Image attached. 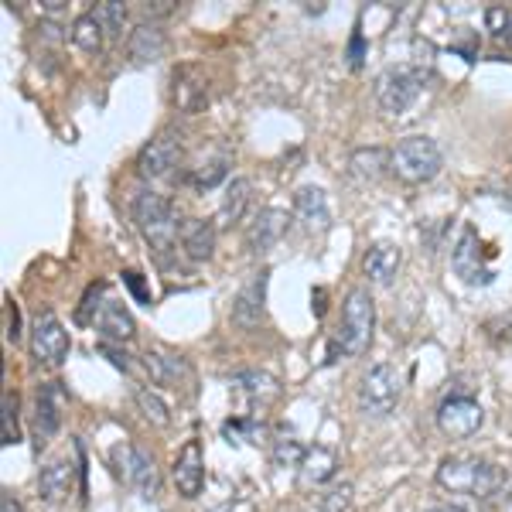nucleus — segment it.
<instances>
[{
	"instance_id": "f257e3e1",
	"label": "nucleus",
	"mask_w": 512,
	"mask_h": 512,
	"mask_svg": "<svg viewBox=\"0 0 512 512\" xmlns=\"http://www.w3.org/2000/svg\"><path fill=\"white\" fill-rule=\"evenodd\" d=\"M373 332H376V301L369 287H352L345 294L342 304V318H338V328L328 342V362H335L338 355H366L369 345H373Z\"/></svg>"
},
{
	"instance_id": "f03ea898",
	"label": "nucleus",
	"mask_w": 512,
	"mask_h": 512,
	"mask_svg": "<svg viewBox=\"0 0 512 512\" xmlns=\"http://www.w3.org/2000/svg\"><path fill=\"white\" fill-rule=\"evenodd\" d=\"M502 475L492 461L472 458V454H451L437 465V485L458 495H472V499H489L499 489Z\"/></svg>"
},
{
	"instance_id": "7ed1b4c3",
	"label": "nucleus",
	"mask_w": 512,
	"mask_h": 512,
	"mask_svg": "<svg viewBox=\"0 0 512 512\" xmlns=\"http://www.w3.org/2000/svg\"><path fill=\"white\" fill-rule=\"evenodd\" d=\"M130 212H134V222L147 243L158 250L161 260H168V253L175 250V236L181 226L171 198H164L158 192H140L134 198V205H130Z\"/></svg>"
},
{
	"instance_id": "20e7f679",
	"label": "nucleus",
	"mask_w": 512,
	"mask_h": 512,
	"mask_svg": "<svg viewBox=\"0 0 512 512\" xmlns=\"http://www.w3.org/2000/svg\"><path fill=\"white\" fill-rule=\"evenodd\" d=\"M441 168H444V154L431 137L414 134V137H403L400 144L393 147V175L400 178L403 185L434 181L441 175Z\"/></svg>"
},
{
	"instance_id": "39448f33",
	"label": "nucleus",
	"mask_w": 512,
	"mask_h": 512,
	"mask_svg": "<svg viewBox=\"0 0 512 512\" xmlns=\"http://www.w3.org/2000/svg\"><path fill=\"white\" fill-rule=\"evenodd\" d=\"M400 396H403V373L393 362H379L359 383V410L366 417L383 420L400 407Z\"/></svg>"
},
{
	"instance_id": "423d86ee",
	"label": "nucleus",
	"mask_w": 512,
	"mask_h": 512,
	"mask_svg": "<svg viewBox=\"0 0 512 512\" xmlns=\"http://www.w3.org/2000/svg\"><path fill=\"white\" fill-rule=\"evenodd\" d=\"M420 89H424V72L410 69V65H396V69H386L376 79V103L383 113L400 117V113H407L417 103Z\"/></svg>"
},
{
	"instance_id": "0eeeda50",
	"label": "nucleus",
	"mask_w": 512,
	"mask_h": 512,
	"mask_svg": "<svg viewBox=\"0 0 512 512\" xmlns=\"http://www.w3.org/2000/svg\"><path fill=\"white\" fill-rule=\"evenodd\" d=\"M113 468H117V478L127 489L140 492L144 499L158 495L161 475H158L154 458L144 448H137V444H117V448H113Z\"/></svg>"
},
{
	"instance_id": "6e6552de",
	"label": "nucleus",
	"mask_w": 512,
	"mask_h": 512,
	"mask_svg": "<svg viewBox=\"0 0 512 512\" xmlns=\"http://www.w3.org/2000/svg\"><path fill=\"white\" fill-rule=\"evenodd\" d=\"M451 270H454V277H461L465 284H472V287H489L492 280H495L492 263L485 260L482 239H478V233H475L472 226L461 229V239L454 243Z\"/></svg>"
},
{
	"instance_id": "1a4fd4ad",
	"label": "nucleus",
	"mask_w": 512,
	"mask_h": 512,
	"mask_svg": "<svg viewBox=\"0 0 512 512\" xmlns=\"http://www.w3.org/2000/svg\"><path fill=\"white\" fill-rule=\"evenodd\" d=\"M482 424H485V410L472 396H448L437 407V427L451 441H468V437L482 431Z\"/></svg>"
},
{
	"instance_id": "9d476101",
	"label": "nucleus",
	"mask_w": 512,
	"mask_h": 512,
	"mask_svg": "<svg viewBox=\"0 0 512 512\" xmlns=\"http://www.w3.org/2000/svg\"><path fill=\"white\" fill-rule=\"evenodd\" d=\"M69 349V332L55 318V311H41L35 318V328H31V355H35V362L38 366H62Z\"/></svg>"
},
{
	"instance_id": "9b49d317",
	"label": "nucleus",
	"mask_w": 512,
	"mask_h": 512,
	"mask_svg": "<svg viewBox=\"0 0 512 512\" xmlns=\"http://www.w3.org/2000/svg\"><path fill=\"white\" fill-rule=\"evenodd\" d=\"M181 140L171 134V130H164L151 140V144L140 151L137 158V175L140 178H168L171 168H178L181 164Z\"/></svg>"
},
{
	"instance_id": "f8f14e48",
	"label": "nucleus",
	"mask_w": 512,
	"mask_h": 512,
	"mask_svg": "<svg viewBox=\"0 0 512 512\" xmlns=\"http://www.w3.org/2000/svg\"><path fill=\"white\" fill-rule=\"evenodd\" d=\"M171 478H175V489L181 499H198L205 489V454L202 444L188 441L185 448L178 451L175 468H171Z\"/></svg>"
},
{
	"instance_id": "ddd939ff",
	"label": "nucleus",
	"mask_w": 512,
	"mask_h": 512,
	"mask_svg": "<svg viewBox=\"0 0 512 512\" xmlns=\"http://www.w3.org/2000/svg\"><path fill=\"white\" fill-rule=\"evenodd\" d=\"M65 390L62 383H45L38 386V403H35V434L38 444L52 441L62 431V414H65Z\"/></svg>"
},
{
	"instance_id": "4468645a",
	"label": "nucleus",
	"mask_w": 512,
	"mask_h": 512,
	"mask_svg": "<svg viewBox=\"0 0 512 512\" xmlns=\"http://www.w3.org/2000/svg\"><path fill=\"white\" fill-rule=\"evenodd\" d=\"M287 226H291V216L284 209H274V205L260 209L250 226H246V246H250V253H267L270 246H277L284 239Z\"/></svg>"
},
{
	"instance_id": "2eb2a0df",
	"label": "nucleus",
	"mask_w": 512,
	"mask_h": 512,
	"mask_svg": "<svg viewBox=\"0 0 512 512\" xmlns=\"http://www.w3.org/2000/svg\"><path fill=\"white\" fill-rule=\"evenodd\" d=\"M233 386L236 396L250 410H267L280 396V383L270 373H263V369H243V373L233 376Z\"/></svg>"
},
{
	"instance_id": "dca6fc26",
	"label": "nucleus",
	"mask_w": 512,
	"mask_h": 512,
	"mask_svg": "<svg viewBox=\"0 0 512 512\" xmlns=\"http://www.w3.org/2000/svg\"><path fill=\"white\" fill-rule=\"evenodd\" d=\"M400 267H403V250L396 243H386V239L373 243L366 256H362V270H366L369 284L376 287H390L396 274H400Z\"/></svg>"
},
{
	"instance_id": "f3484780",
	"label": "nucleus",
	"mask_w": 512,
	"mask_h": 512,
	"mask_svg": "<svg viewBox=\"0 0 512 512\" xmlns=\"http://www.w3.org/2000/svg\"><path fill=\"white\" fill-rule=\"evenodd\" d=\"M294 216L308 233H328L332 226V209H328V198L318 185H304L294 192Z\"/></svg>"
},
{
	"instance_id": "a211bd4d",
	"label": "nucleus",
	"mask_w": 512,
	"mask_h": 512,
	"mask_svg": "<svg viewBox=\"0 0 512 512\" xmlns=\"http://www.w3.org/2000/svg\"><path fill=\"white\" fill-rule=\"evenodd\" d=\"M178 239H181V250H185L188 260H195V263L212 260V253H216V222L195 219V216L181 219Z\"/></svg>"
},
{
	"instance_id": "6ab92c4d",
	"label": "nucleus",
	"mask_w": 512,
	"mask_h": 512,
	"mask_svg": "<svg viewBox=\"0 0 512 512\" xmlns=\"http://www.w3.org/2000/svg\"><path fill=\"white\" fill-rule=\"evenodd\" d=\"M349 175L359 185H376L379 178L393 175V151L386 147H359L349 154Z\"/></svg>"
},
{
	"instance_id": "aec40b11",
	"label": "nucleus",
	"mask_w": 512,
	"mask_h": 512,
	"mask_svg": "<svg viewBox=\"0 0 512 512\" xmlns=\"http://www.w3.org/2000/svg\"><path fill=\"white\" fill-rule=\"evenodd\" d=\"M267 277H270V270H260V274H253L250 284L236 294L233 321L239 328H256L263 321V294H267Z\"/></svg>"
},
{
	"instance_id": "412c9836",
	"label": "nucleus",
	"mask_w": 512,
	"mask_h": 512,
	"mask_svg": "<svg viewBox=\"0 0 512 512\" xmlns=\"http://www.w3.org/2000/svg\"><path fill=\"white\" fill-rule=\"evenodd\" d=\"M144 369H147V376H151L154 383H158V386H171V390L192 383V366H188V359H181V355L147 352L144 355Z\"/></svg>"
},
{
	"instance_id": "4be33fe9",
	"label": "nucleus",
	"mask_w": 512,
	"mask_h": 512,
	"mask_svg": "<svg viewBox=\"0 0 512 512\" xmlns=\"http://www.w3.org/2000/svg\"><path fill=\"white\" fill-rule=\"evenodd\" d=\"M76 482V465L69 458H52L38 475V495L45 502H65Z\"/></svg>"
},
{
	"instance_id": "5701e85b",
	"label": "nucleus",
	"mask_w": 512,
	"mask_h": 512,
	"mask_svg": "<svg viewBox=\"0 0 512 512\" xmlns=\"http://www.w3.org/2000/svg\"><path fill=\"white\" fill-rule=\"evenodd\" d=\"M209 99V79L198 65H181L175 69V103L181 106L185 113H195L205 106Z\"/></svg>"
},
{
	"instance_id": "b1692460",
	"label": "nucleus",
	"mask_w": 512,
	"mask_h": 512,
	"mask_svg": "<svg viewBox=\"0 0 512 512\" xmlns=\"http://www.w3.org/2000/svg\"><path fill=\"white\" fill-rule=\"evenodd\" d=\"M164 48H168V38H164V31L158 24H137V28L130 31L127 55L134 65H154L164 55Z\"/></svg>"
},
{
	"instance_id": "393cba45",
	"label": "nucleus",
	"mask_w": 512,
	"mask_h": 512,
	"mask_svg": "<svg viewBox=\"0 0 512 512\" xmlns=\"http://www.w3.org/2000/svg\"><path fill=\"white\" fill-rule=\"evenodd\" d=\"M93 325L99 328V335H103L106 342H130V338H134V332H137L134 315H130V311L123 308L120 301H106Z\"/></svg>"
},
{
	"instance_id": "a878e982",
	"label": "nucleus",
	"mask_w": 512,
	"mask_h": 512,
	"mask_svg": "<svg viewBox=\"0 0 512 512\" xmlns=\"http://www.w3.org/2000/svg\"><path fill=\"white\" fill-rule=\"evenodd\" d=\"M301 482L304 485H325L332 482L335 472H338V454L325 444H315V448L304 451V461H301Z\"/></svg>"
},
{
	"instance_id": "bb28decb",
	"label": "nucleus",
	"mask_w": 512,
	"mask_h": 512,
	"mask_svg": "<svg viewBox=\"0 0 512 512\" xmlns=\"http://www.w3.org/2000/svg\"><path fill=\"white\" fill-rule=\"evenodd\" d=\"M304 444L297 441V434L294 431H280L270 437V461H274L277 468H301V461H304Z\"/></svg>"
},
{
	"instance_id": "cd10ccee",
	"label": "nucleus",
	"mask_w": 512,
	"mask_h": 512,
	"mask_svg": "<svg viewBox=\"0 0 512 512\" xmlns=\"http://www.w3.org/2000/svg\"><path fill=\"white\" fill-rule=\"evenodd\" d=\"M222 434H226L229 444H256L260 448L263 441H267V424H263L260 417H250V414H239L233 420H226L222 424Z\"/></svg>"
},
{
	"instance_id": "c85d7f7f",
	"label": "nucleus",
	"mask_w": 512,
	"mask_h": 512,
	"mask_svg": "<svg viewBox=\"0 0 512 512\" xmlns=\"http://www.w3.org/2000/svg\"><path fill=\"white\" fill-rule=\"evenodd\" d=\"M72 41H76V48H82V52H89V55H99L103 52V38H106V31H103V24H99L93 14H79L76 21H72Z\"/></svg>"
},
{
	"instance_id": "c756f323",
	"label": "nucleus",
	"mask_w": 512,
	"mask_h": 512,
	"mask_svg": "<svg viewBox=\"0 0 512 512\" xmlns=\"http://www.w3.org/2000/svg\"><path fill=\"white\" fill-rule=\"evenodd\" d=\"M134 403H137L140 417H144L147 424L171 427V407L154 390H147V386H137V390H134Z\"/></svg>"
},
{
	"instance_id": "7c9ffc66",
	"label": "nucleus",
	"mask_w": 512,
	"mask_h": 512,
	"mask_svg": "<svg viewBox=\"0 0 512 512\" xmlns=\"http://www.w3.org/2000/svg\"><path fill=\"white\" fill-rule=\"evenodd\" d=\"M250 192H253V185L246 178H233L226 185V195H222V216L226 219H233L239 222L246 216V205H250Z\"/></svg>"
},
{
	"instance_id": "2f4dec72",
	"label": "nucleus",
	"mask_w": 512,
	"mask_h": 512,
	"mask_svg": "<svg viewBox=\"0 0 512 512\" xmlns=\"http://www.w3.org/2000/svg\"><path fill=\"white\" fill-rule=\"evenodd\" d=\"M352 495H355L352 482H335V485H328V489L321 492L318 509H321V512H349Z\"/></svg>"
},
{
	"instance_id": "473e14b6",
	"label": "nucleus",
	"mask_w": 512,
	"mask_h": 512,
	"mask_svg": "<svg viewBox=\"0 0 512 512\" xmlns=\"http://www.w3.org/2000/svg\"><path fill=\"white\" fill-rule=\"evenodd\" d=\"M93 18L103 24L106 35H120L123 21H127V4H120V0H106V4H99L93 11Z\"/></svg>"
},
{
	"instance_id": "72a5a7b5",
	"label": "nucleus",
	"mask_w": 512,
	"mask_h": 512,
	"mask_svg": "<svg viewBox=\"0 0 512 512\" xmlns=\"http://www.w3.org/2000/svg\"><path fill=\"white\" fill-rule=\"evenodd\" d=\"M21 441V427H18V393H4V431H0V444L11 448Z\"/></svg>"
},
{
	"instance_id": "f704fd0d",
	"label": "nucleus",
	"mask_w": 512,
	"mask_h": 512,
	"mask_svg": "<svg viewBox=\"0 0 512 512\" xmlns=\"http://www.w3.org/2000/svg\"><path fill=\"white\" fill-rule=\"evenodd\" d=\"M226 175H229V161L219 158V161H212V164H202V168H195L188 181H192L195 188H202V192H205V188H216Z\"/></svg>"
},
{
	"instance_id": "c9c22d12",
	"label": "nucleus",
	"mask_w": 512,
	"mask_h": 512,
	"mask_svg": "<svg viewBox=\"0 0 512 512\" xmlns=\"http://www.w3.org/2000/svg\"><path fill=\"white\" fill-rule=\"evenodd\" d=\"M485 332H489V338L495 345H509V349H512V311L485 321Z\"/></svg>"
},
{
	"instance_id": "e433bc0d",
	"label": "nucleus",
	"mask_w": 512,
	"mask_h": 512,
	"mask_svg": "<svg viewBox=\"0 0 512 512\" xmlns=\"http://www.w3.org/2000/svg\"><path fill=\"white\" fill-rule=\"evenodd\" d=\"M106 294V284H93L86 291V297H82V308H79V321H96L93 318V311L99 315V311H103V304H93V301H99V297Z\"/></svg>"
},
{
	"instance_id": "4c0bfd02",
	"label": "nucleus",
	"mask_w": 512,
	"mask_h": 512,
	"mask_svg": "<svg viewBox=\"0 0 512 512\" xmlns=\"http://www.w3.org/2000/svg\"><path fill=\"white\" fill-rule=\"evenodd\" d=\"M485 21H489V31H495V35L506 38L509 35V24H512V14L506 11V7H489V11H485Z\"/></svg>"
},
{
	"instance_id": "58836bf2",
	"label": "nucleus",
	"mask_w": 512,
	"mask_h": 512,
	"mask_svg": "<svg viewBox=\"0 0 512 512\" xmlns=\"http://www.w3.org/2000/svg\"><path fill=\"white\" fill-rule=\"evenodd\" d=\"M4 315H7V342L18 345L21 342V315H18V308H14V301H7Z\"/></svg>"
},
{
	"instance_id": "ea45409f",
	"label": "nucleus",
	"mask_w": 512,
	"mask_h": 512,
	"mask_svg": "<svg viewBox=\"0 0 512 512\" xmlns=\"http://www.w3.org/2000/svg\"><path fill=\"white\" fill-rule=\"evenodd\" d=\"M38 38H41V41H48V45H59V41H62L65 35H62V28H59V24H52V21H41V24H38Z\"/></svg>"
},
{
	"instance_id": "a19ab883",
	"label": "nucleus",
	"mask_w": 512,
	"mask_h": 512,
	"mask_svg": "<svg viewBox=\"0 0 512 512\" xmlns=\"http://www.w3.org/2000/svg\"><path fill=\"white\" fill-rule=\"evenodd\" d=\"M209 512H256V506H253V502H246V499H233V502H222V506L209 509Z\"/></svg>"
},
{
	"instance_id": "79ce46f5",
	"label": "nucleus",
	"mask_w": 512,
	"mask_h": 512,
	"mask_svg": "<svg viewBox=\"0 0 512 512\" xmlns=\"http://www.w3.org/2000/svg\"><path fill=\"white\" fill-rule=\"evenodd\" d=\"M123 280H127L130 284V291H134L140 301H147V291H144V284H140V274H134V270H127V274H123Z\"/></svg>"
},
{
	"instance_id": "37998d69",
	"label": "nucleus",
	"mask_w": 512,
	"mask_h": 512,
	"mask_svg": "<svg viewBox=\"0 0 512 512\" xmlns=\"http://www.w3.org/2000/svg\"><path fill=\"white\" fill-rule=\"evenodd\" d=\"M0 512H24V506L14 499L11 492H4V495H0Z\"/></svg>"
},
{
	"instance_id": "c03bdc74",
	"label": "nucleus",
	"mask_w": 512,
	"mask_h": 512,
	"mask_svg": "<svg viewBox=\"0 0 512 512\" xmlns=\"http://www.w3.org/2000/svg\"><path fill=\"white\" fill-rule=\"evenodd\" d=\"M45 7H48V11H62L65 0H45Z\"/></svg>"
},
{
	"instance_id": "a18cd8bd",
	"label": "nucleus",
	"mask_w": 512,
	"mask_h": 512,
	"mask_svg": "<svg viewBox=\"0 0 512 512\" xmlns=\"http://www.w3.org/2000/svg\"><path fill=\"white\" fill-rule=\"evenodd\" d=\"M427 512H465V509H458V506H434V509H427Z\"/></svg>"
},
{
	"instance_id": "49530a36",
	"label": "nucleus",
	"mask_w": 512,
	"mask_h": 512,
	"mask_svg": "<svg viewBox=\"0 0 512 512\" xmlns=\"http://www.w3.org/2000/svg\"><path fill=\"white\" fill-rule=\"evenodd\" d=\"M506 38H509V45H512V24H509V35Z\"/></svg>"
}]
</instances>
